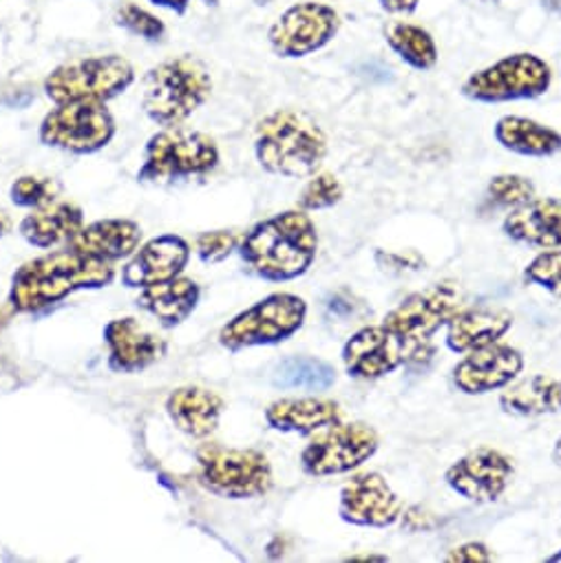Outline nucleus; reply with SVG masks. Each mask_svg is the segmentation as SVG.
I'll use <instances>...</instances> for the list:
<instances>
[{"instance_id":"2f4dec72","label":"nucleus","mask_w":561,"mask_h":563,"mask_svg":"<svg viewBox=\"0 0 561 563\" xmlns=\"http://www.w3.org/2000/svg\"><path fill=\"white\" fill-rule=\"evenodd\" d=\"M524 280L528 286L541 288L550 297L561 301V247L539 252L524 267Z\"/></svg>"},{"instance_id":"58836bf2","label":"nucleus","mask_w":561,"mask_h":563,"mask_svg":"<svg viewBox=\"0 0 561 563\" xmlns=\"http://www.w3.org/2000/svg\"><path fill=\"white\" fill-rule=\"evenodd\" d=\"M400 521H403V528L411 530V532H429L440 523L438 517L433 512H429L427 508H422V506L405 508Z\"/></svg>"},{"instance_id":"393cba45","label":"nucleus","mask_w":561,"mask_h":563,"mask_svg":"<svg viewBox=\"0 0 561 563\" xmlns=\"http://www.w3.org/2000/svg\"><path fill=\"white\" fill-rule=\"evenodd\" d=\"M499 409L515 418L561 413V380L543 374L513 380L499 396Z\"/></svg>"},{"instance_id":"f704fd0d","label":"nucleus","mask_w":561,"mask_h":563,"mask_svg":"<svg viewBox=\"0 0 561 563\" xmlns=\"http://www.w3.org/2000/svg\"><path fill=\"white\" fill-rule=\"evenodd\" d=\"M56 197V184L45 177H21L12 186V199L25 208H43Z\"/></svg>"},{"instance_id":"a18cd8bd","label":"nucleus","mask_w":561,"mask_h":563,"mask_svg":"<svg viewBox=\"0 0 561 563\" xmlns=\"http://www.w3.org/2000/svg\"><path fill=\"white\" fill-rule=\"evenodd\" d=\"M546 561L548 563H557V561H561V550H557L554 554H550V556H546Z\"/></svg>"},{"instance_id":"f03ea898","label":"nucleus","mask_w":561,"mask_h":563,"mask_svg":"<svg viewBox=\"0 0 561 563\" xmlns=\"http://www.w3.org/2000/svg\"><path fill=\"white\" fill-rule=\"evenodd\" d=\"M113 276L116 269L107 261L89 258L74 250L52 252L16 272L10 301L19 312H38L78 290L109 286Z\"/></svg>"},{"instance_id":"de8ad7c7","label":"nucleus","mask_w":561,"mask_h":563,"mask_svg":"<svg viewBox=\"0 0 561 563\" xmlns=\"http://www.w3.org/2000/svg\"><path fill=\"white\" fill-rule=\"evenodd\" d=\"M6 228H8V225H6V219H3V217H0V236H3Z\"/></svg>"},{"instance_id":"9b49d317","label":"nucleus","mask_w":561,"mask_h":563,"mask_svg":"<svg viewBox=\"0 0 561 563\" xmlns=\"http://www.w3.org/2000/svg\"><path fill=\"white\" fill-rule=\"evenodd\" d=\"M341 14L321 0L290 5L267 30L270 49L284 60H297L326 49L341 32Z\"/></svg>"},{"instance_id":"5701e85b","label":"nucleus","mask_w":561,"mask_h":563,"mask_svg":"<svg viewBox=\"0 0 561 563\" xmlns=\"http://www.w3.org/2000/svg\"><path fill=\"white\" fill-rule=\"evenodd\" d=\"M142 241V230L129 219H105L91 225H82L78 234L69 241L72 250L98 258V261H118L131 256Z\"/></svg>"},{"instance_id":"a211bd4d","label":"nucleus","mask_w":561,"mask_h":563,"mask_svg":"<svg viewBox=\"0 0 561 563\" xmlns=\"http://www.w3.org/2000/svg\"><path fill=\"white\" fill-rule=\"evenodd\" d=\"M188 243L175 234H164L148 241L135 252L131 263L124 267V284L129 288H151L164 280L179 276L188 263Z\"/></svg>"},{"instance_id":"c03bdc74","label":"nucleus","mask_w":561,"mask_h":563,"mask_svg":"<svg viewBox=\"0 0 561 563\" xmlns=\"http://www.w3.org/2000/svg\"><path fill=\"white\" fill-rule=\"evenodd\" d=\"M352 561H387V556H352Z\"/></svg>"},{"instance_id":"49530a36","label":"nucleus","mask_w":561,"mask_h":563,"mask_svg":"<svg viewBox=\"0 0 561 563\" xmlns=\"http://www.w3.org/2000/svg\"><path fill=\"white\" fill-rule=\"evenodd\" d=\"M206 8H219V0H201Z\"/></svg>"},{"instance_id":"4be33fe9","label":"nucleus","mask_w":561,"mask_h":563,"mask_svg":"<svg viewBox=\"0 0 561 563\" xmlns=\"http://www.w3.org/2000/svg\"><path fill=\"white\" fill-rule=\"evenodd\" d=\"M343 420L341 405L328 398H280L265 409V422L280 433L310 435Z\"/></svg>"},{"instance_id":"473e14b6","label":"nucleus","mask_w":561,"mask_h":563,"mask_svg":"<svg viewBox=\"0 0 561 563\" xmlns=\"http://www.w3.org/2000/svg\"><path fill=\"white\" fill-rule=\"evenodd\" d=\"M116 23L129 34L144 38L148 43H162L166 36V25L160 16L140 8L138 3H124L116 12Z\"/></svg>"},{"instance_id":"6ab92c4d","label":"nucleus","mask_w":561,"mask_h":563,"mask_svg":"<svg viewBox=\"0 0 561 563\" xmlns=\"http://www.w3.org/2000/svg\"><path fill=\"white\" fill-rule=\"evenodd\" d=\"M502 232L515 241L539 250L561 247V197L532 199L506 214Z\"/></svg>"},{"instance_id":"37998d69","label":"nucleus","mask_w":561,"mask_h":563,"mask_svg":"<svg viewBox=\"0 0 561 563\" xmlns=\"http://www.w3.org/2000/svg\"><path fill=\"white\" fill-rule=\"evenodd\" d=\"M552 462H554V466H559L561 468V435L554 440V446H552Z\"/></svg>"},{"instance_id":"c756f323","label":"nucleus","mask_w":561,"mask_h":563,"mask_svg":"<svg viewBox=\"0 0 561 563\" xmlns=\"http://www.w3.org/2000/svg\"><path fill=\"white\" fill-rule=\"evenodd\" d=\"M337 383V369L315 356H293L274 372V385L280 389L328 391Z\"/></svg>"},{"instance_id":"6e6552de","label":"nucleus","mask_w":561,"mask_h":563,"mask_svg":"<svg viewBox=\"0 0 561 563\" xmlns=\"http://www.w3.org/2000/svg\"><path fill=\"white\" fill-rule=\"evenodd\" d=\"M308 317V303L290 292L270 295L237 314L219 332V343L232 352L245 347L278 345L295 336Z\"/></svg>"},{"instance_id":"c85d7f7f","label":"nucleus","mask_w":561,"mask_h":563,"mask_svg":"<svg viewBox=\"0 0 561 563\" xmlns=\"http://www.w3.org/2000/svg\"><path fill=\"white\" fill-rule=\"evenodd\" d=\"M387 47L414 71H431L440 60L438 43L422 25L409 21H392L383 30Z\"/></svg>"},{"instance_id":"7ed1b4c3","label":"nucleus","mask_w":561,"mask_h":563,"mask_svg":"<svg viewBox=\"0 0 561 563\" xmlns=\"http://www.w3.org/2000/svg\"><path fill=\"white\" fill-rule=\"evenodd\" d=\"M328 135L304 111L278 109L265 115L254 131V155L263 170L301 179L315 175L328 155Z\"/></svg>"},{"instance_id":"a19ab883","label":"nucleus","mask_w":561,"mask_h":563,"mask_svg":"<svg viewBox=\"0 0 561 563\" xmlns=\"http://www.w3.org/2000/svg\"><path fill=\"white\" fill-rule=\"evenodd\" d=\"M148 3L155 8H164L177 16H184L190 8V0H148Z\"/></svg>"},{"instance_id":"b1692460","label":"nucleus","mask_w":561,"mask_h":563,"mask_svg":"<svg viewBox=\"0 0 561 563\" xmlns=\"http://www.w3.org/2000/svg\"><path fill=\"white\" fill-rule=\"evenodd\" d=\"M495 142L519 157L546 159L561 153V133L524 115H502L493 126Z\"/></svg>"},{"instance_id":"a878e982","label":"nucleus","mask_w":561,"mask_h":563,"mask_svg":"<svg viewBox=\"0 0 561 563\" xmlns=\"http://www.w3.org/2000/svg\"><path fill=\"white\" fill-rule=\"evenodd\" d=\"M166 411L175 427L193 438H208L223 411V400L204 387H182L170 394Z\"/></svg>"},{"instance_id":"423d86ee","label":"nucleus","mask_w":561,"mask_h":563,"mask_svg":"<svg viewBox=\"0 0 561 563\" xmlns=\"http://www.w3.org/2000/svg\"><path fill=\"white\" fill-rule=\"evenodd\" d=\"M550 87V65L537 54L517 52L473 71L462 82L460 93L477 104H508L537 100L546 96Z\"/></svg>"},{"instance_id":"79ce46f5","label":"nucleus","mask_w":561,"mask_h":563,"mask_svg":"<svg viewBox=\"0 0 561 563\" xmlns=\"http://www.w3.org/2000/svg\"><path fill=\"white\" fill-rule=\"evenodd\" d=\"M359 308V303H354L352 299H345V301H341V295H337L334 299H332V303H330V310H332V314L334 312H345V314H354V310Z\"/></svg>"},{"instance_id":"4c0bfd02","label":"nucleus","mask_w":561,"mask_h":563,"mask_svg":"<svg viewBox=\"0 0 561 563\" xmlns=\"http://www.w3.org/2000/svg\"><path fill=\"white\" fill-rule=\"evenodd\" d=\"M493 552L488 550L486 543L482 541H466L462 545H455L451 548L442 561H449V563H488L493 561Z\"/></svg>"},{"instance_id":"9d476101","label":"nucleus","mask_w":561,"mask_h":563,"mask_svg":"<svg viewBox=\"0 0 561 563\" xmlns=\"http://www.w3.org/2000/svg\"><path fill=\"white\" fill-rule=\"evenodd\" d=\"M201 482L230 499H254L272 490L274 477L265 453L256 449H230L204 444L197 451Z\"/></svg>"},{"instance_id":"4468645a","label":"nucleus","mask_w":561,"mask_h":563,"mask_svg":"<svg viewBox=\"0 0 561 563\" xmlns=\"http://www.w3.org/2000/svg\"><path fill=\"white\" fill-rule=\"evenodd\" d=\"M515 475L513 457L493 446H480L453 462L447 473V486L473 504H493L508 488Z\"/></svg>"},{"instance_id":"2eb2a0df","label":"nucleus","mask_w":561,"mask_h":563,"mask_svg":"<svg viewBox=\"0 0 561 563\" xmlns=\"http://www.w3.org/2000/svg\"><path fill=\"white\" fill-rule=\"evenodd\" d=\"M405 504L378 471L352 475L341 488L339 515L361 528H387L400 521Z\"/></svg>"},{"instance_id":"0eeeda50","label":"nucleus","mask_w":561,"mask_h":563,"mask_svg":"<svg viewBox=\"0 0 561 563\" xmlns=\"http://www.w3.org/2000/svg\"><path fill=\"white\" fill-rule=\"evenodd\" d=\"M135 82L133 65L118 56H91L56 67L45 80V93L56 104L107 102Z\"/></svg>"},{"instance_id":"cd10ccee","label":"nucleus","mask_w":561,"mask_h":563,"mask_svg":"<svg viewBox=\"0 0 561 563\" xmlns=\"http://www.w3.org/2000/svg\"><path fill=\"white\" fill-rule=\"evenodd\" d=\"M82 210L74 203H47L25 217L21 234L38 247H52L63 241H72L82 228Z\"/></svg>"},{"instance_id":"e433bc0d","label":"nucleus","mask_w":561,"mask_h":563,"mask_svg":"<svg viewBox=\"0 0 561 563\" xmlns=\"http://www.w3.org/2000/svg\"><path fill=\"white\" fill-rule=\"evenodd\" d=\"M376 261L385 272L392 274H403V272H414L425 267V258L418 252H376Z\"/></svg>"},{"instance_id":"72a5a7b5","label":"nucleus","mask_w":561,"mask_h":563,"mask_svg":"<svg viewBox=\"0 0 561 563\" xmlns=\"http://www.w3.org/2000/svg\"><path fill=\"white\" fill-rule=\"evenodd\" d=\"M345 195V188L343 184L339 181L337 175L332 173H321V175H315L301 197H299V208L301 210H326V208H332L337 206Z\"/></svg>"},{"instance_id":"f257e3e1","label":"nucleus","mask_w":561,"mask_h":563,"mask_svg":"<svg viewBox=\"0 0 561 563\" xmlns=\"http://www.w3.org/2000/svg\"><path fill=\"white\" fill-rule=\"evenodd\" d=\"M319 250L317 225L306 210H286L256 223L241 241V258L261 278L284 284L304 276Z\"/></svg>"},{"instance_id":"1a4fd4ad","label":"nucleus","mask_w":561,"mask_h":563,"mask_svg":"<svg viewBox=\"0 0 561 563\" xmlns=\"http://www.w3.org/2000/svg\"><path fill=\"white\" fill-rule=\"evenodd\" d=\"M217 164L219 148L210 135L170 126L148 140L138 177L142 181H175L208 175Z\"/></svg>"},{"instance_id":"f3484780","label":"nucleus","mask_w":561,"mask_h":563,"mask_svg":"<svg viewBox=\"0 0 561 563\" xmlns=\"http://www.w3.org/2000/svg\"><path fill=\"white\" fill-rule=\"evenodd\" d=\"M343 363L356 380H378L405 365V343L385 325H365L343 347Z\"/></svg>"},{"instance_id":"aec40b11","label":"nucleus","mask_w":561,"mask_h":563,"mask_svg":"<svg viewBox=\"0 0 561 563\" xmlns=\"http://www.w3.org/2000/svg\"><path fill=\"white\" fill-rule=\"evenodd\" d=\"M105 341L109 345L111 369L124 374L146 369L166 352V343L135 319L111 321L105 330Z\"/></svg>"},{"instance_id":"ea45409f","label":"nucleus","mask_w":561,"mask_h":563,"mask_svg":"<svg viewBox=\"0 0 561 563\" xmlns=\"http://www.w3.org/2000/svg\"><path fill=\"white\" fill-rule=\"evenodd\" d=\"M378 5L389 16H414L420 8V0H378Z\"/></svg>"},{"instance_id":"412c9836","label":"nucleus","mask_w":561,"mask_h":563,"mask_svg":"<svg viewBox=\"0 0 561 563\" xmlns=\"http://www.w3.org/2000/svg\"><path fill=\"white\" fill-rule=\"evenodd\" d=\"M513 328V314L504 308H462L447 323V347L455 354H469L473 350L497 343Z\"/></svg>"},{"instance_id":"39448f33","label":"nucleus","mask_w":561,"mask_h":563,"mask_svg":"<svg viewBox=\"0 0 561 563\" xmlns=\"http://www.w3.org/2000/svg\"><path fill=\"white\" fill-rule=\"evenodd\" d=\"M210 93L212 78L206 65L193 56H179L146 74L142 107L155 124L170 129L201 109Z\"/></svg>"},{"instance_id":"dca6fc26","label":"nucleus","mask_w":561,"mask_h":563,"mask_svg":"<svg viewBox=\"0 0 561 563\" xmlns=\"http://www.w3.org/2000/svg\"><path fill=\"white\" fill-rule=\"evenodd\" d=\"M524 372V356L506 343H493L469 352L453 367V385L466 396H484L504 389Z\"/></svg>"},{"instance_id":"c9c22d12","label":"nucleus","mask_w":561,"mask_h":563,"mask_svg":"<svg viewBox=\"0 0 561 563\" xmlns=\"http://www.w3.org/2000/svg\"><path fill=\"white\" fill-rule=\"evenodd\" d=\"M237 245H239V236L230 230H215L197 236V254L206 263L223 261L237 250Z\"/></svg>"},{"instance_id":"7c9ffc66","label":"nucleus","mask_w":561,"mask_h":563,"mask_svg":"<svg viewBox=\"0 0 561 563\" xmlns=\"http://www.w3.org/2000/svg\"><path fill=\"white\" fill-rule=\"evenodd\" d=\"M486 195L493 203H497L499 208H508L515 210L528 201H532L537 197V188L535 184L524 177V175H515V173H502L491 177Z\"/></svg>"},{"instance_id":"20e7f679","label":"nucleus","mask_w":561,"mask_h":563,"mask_svg":"<svg viewBox=\"0 0 561 563\" xmlns=\"http://www.w3.org/2000/svg\"><path fill=\"white\" fill-rule=\"evenodd\" d=\"M464 308L462 292L455 284H436L427 290L403 299L383 321L405 343V365L425 369L433 356V334Z\"/></svg>"},{"instance_id":"f8f14e48","label":"nucleus","mask_w":561,"mask_h":563,"mask_svg":"<svg viewBox=\"0 0 561 563\" xmlns=\"http://www.w3.org/2000/svg\"><path fill=\"white\" fill-rule=\"evenodd\" d=\"M381 449V438L365 422H337L304 449L301 466L312 477L343 475L361 468Z\"/></svg>"},{"instance_id":"ddd939ff","label":"nucleus","mask_w":561,"mask_h":563,"mask_svg":"<svg viewBox=\"0 0 561 563\" xmlns=\"http://www.w3.org/2000/svg\"><path fill=\"white\" fill-rule=\"evenodd\" d=\"M116 135V120L105 102H67L45 115L41 142L76 155L105 148Z\"/></svg>"},{"instance_id":"bb28decb","label":"nucleus","mask_w":561,"mask_h":563,"mask_svg":"<svg viewBox=\"0 0 561 563\" xmlns=\"http://www.w3.org/2000/svg\"><path fill=\"white\" fill-rule=\"evenodd\" d=\"M140 308L153 314L164 328L184 323L199 303V286L193 278H170L164 284L144 288L140 295Z\"/></svg>"}]
</instances>
